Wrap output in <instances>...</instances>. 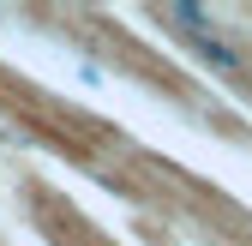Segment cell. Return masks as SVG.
Listing matches in <instances>:
<instances>
[{
  "mask_svg": "<svg viewBox=\"0 0 252 246\" xmlns=\"http://www.w3.org/2000/svg\"><path fill=\"white\" fill-rule=\"evenodd\" d=\"M204 66H216V72H228V78H246V60H240V48L234 42H222V36H204V42H186Z\"/></svg>",
  "mask_w": 252,
  "mask_h": 246,
  "instance_id": "6da1fadb",
  "label": "cell"
},
{
  "mask_svg": "<svg viewBox=\"0 0 252 246\" xmlns=\"http://www.w3.org/2000/svg\"><path fill=\"white\" fill-rule=\"evenodd\" d=\"M162 18H168V24H180V42H204V36H216L204 6H162Z\"/></svg>",
  "mask_w": 252,
  "mask_h": 246,
  "instance_id": "7a4b0ae2",
  "label": "cell"
}]
</instances>
